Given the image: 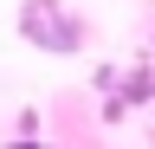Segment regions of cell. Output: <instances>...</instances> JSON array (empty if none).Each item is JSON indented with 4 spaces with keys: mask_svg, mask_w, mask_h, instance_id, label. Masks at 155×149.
<instances>
[{
    "mask_svg": "<svg viewBox=\"0 0 155 149\" xmlns=\"http://www.w3.org/2000/svg\"><path fill=\"white\" fill-rule=\"evenodd\" d=\"M19 39L39 46L45 59H71V52H84L91 26L78 20V7H65V0H19Z\"/></svg>",
    "mask_w": 155,
    "mask_h": 149,
    "instance_id": "cell-1",
    "label": "cell"
},
{
    "mask_svg": "<svg viewBox=\"0 0 155 149\" xmlns=\"http://www.w3.org/2000/svg\"><path fill=\"white\" fill-rule=\"evenodd\" d=\"M7 149H45V143H32V136H19V143H7Z\"/></svg>",
    "mask_w": 155,
    "mask_h": 149,
    "instance_id": "cell-2",
    "label": "cell"
}]
</instances>
